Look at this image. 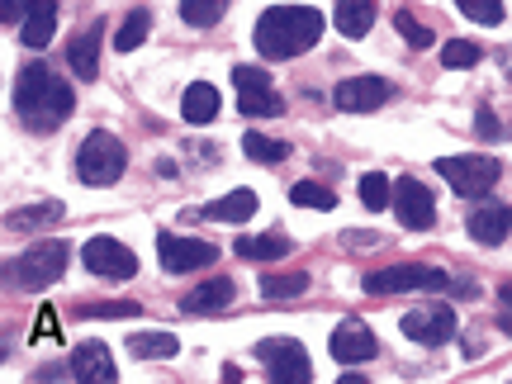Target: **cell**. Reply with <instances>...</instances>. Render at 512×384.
<instances>
[{
	"label": "cell",
	"mask_w": 512,
	"mask_h": 384,
	"mask_svg": "<svg viewBox=\"0 0 512 384\" xmlns=\"http://www.w3.org/2000/svg\"><path fill=\"white\" fill-rule=\"evenodd\" d=\"M76 110V95L72 86L53 72V67H24L15 81V114L19 124L29 128V133H53V128L67 124V114Z\"/></svg>",
	"instance_id": "obj_1"
},
{
	"label": "cell",
	"mask_w": 512,
	"mask_h": 384,
	"mask_svg": "<svg viewBox=\"0 0 512 384\" xmlns=\"http://www.w3.org/2000/svg\"><path fill=\"white\" fill-rule=\"evenodd\" d=\"M318 38H323V15L313 5H271L266 15L256 19V48L271 62L309 53Z\"/></svg>",
	"instance_id": "obj_2"
},
{
	"label": "cell",
	"mask_w": 512,
	"mask_h": 384,
	"mask_svg": "<svg viewBox=\"0 0 512 384\" xmlns=\"http://www.w3.org/2000/svg\"><path fill=\"white\" fill-rule=\"evenodd\" d=\"M124 166H128V152L114 133H105V128L86 133V143H81V152H76V176H81V181L86 185H114L119 176H124Z\"/></svg>",
	"instance_id": "obj_3"
},
{
	"label": "cell",
	"mask_w": 512,
	"mask_h": 384,
	"mask_svg": "<svg viewBox=\"0 0 512 384\" xmlns=\"http://www.w3.org/2000/svg\"><path fill=\"white\" fill-rule=\"evenodd\" d=\"M437 171H441V181L451 185L456 195H465V200H475V195H489V190L498 185V176H503L498 157H484V152L437 157Z\"/></svg>",
	"instance_id": "obj_4"
},
{
	"label": "cell",
	"mask_w": 512,
	"mask_h": 384,
	"mask_svg": "<svg viewBox=\"0 0 512 384\" xmlns=\"http://www.w3.org/2000/svg\"><path fill=\"white\" fill-rule=\"evenodd\" d=\"M256 361L266 366L275 384H309L313 380V366H309V351L299 347L294 337H266L256 342Z\"/></svg>",
	"instance_id": "obj_5"
},
{
	"label": "cell",
	"mask_w": 512,
	"mask_h": 384,
	"mask_svg": "<svg viewBox=\"0 0 512 384\" xmlns=\"http://www.w3.org/2000/svg\"><path fill=\"white\" fill-rule=\"evenodd\" d=\"M67 242H38V247H29V252L15 261V280L24 285V290H48L53 280H62V271H67Z\"/></svg>",
	"instance_id": "obj_6"
},
{
	"label": "cell",
	"mask_w": 512,
	"mask_h": 384,
	"mask_svg": "<svg viewBox=\"0 0 512 384\" xmlns=\"http://www.w3.org/2000/svg\"><path fill=\"white\" fill-rule=\"evenodd\" d=\"M451 280L441 266H384L366 275V294H403V290H446Z\"/></svg>",
	"instance_id": "obj_7"
},
{
	"label": "cell",
	"mask_w": 512,
	"mask_h": 384,
	"mask_svg": "<svg viewBox=\"0 0 512 384\" xmlns=\"http://www.w3.org/2000/svg\"><path fill=\"white\" fill-rule=\"evenodd\" d=\"M233 86H238V105L247 119H275V114L285 110V100L275 95L271 76L261 72V67H233Z\"/></svg>",
	"instance_id": "obj_8"
},
{
	"label": "cell",
	"mask_w": 512,
	"mask_h": 384,
	"mask_svg": "<svg viewBox=\"0 0 512 384\" xmlns=\"http://www.w3.org/2000/svg\"><path fill=\"white\" fill-rule=\"evenodd\" d=\"M81 261H86L91 275H105V280H133L138 275V256L119 238H91L81 247Z\"/></svg>",
	"instance_id": "obj_9"
},
{
	"label": "cell",
	"mask_w": 512,
	"mask_h": 384,
	"mask_svg": "<svg viewBox=\"0 0 512 384\" xmlns=\"http://www.w3.org/2000/svg\"><path fill=\"white\" fill-rule=\"evenodd\" d=\"M157 256L171 275H185V271H204L214 266V242H200V238H176V233H157Z\"/></svg>",
	"instance_id": "obj_10"
},
{
	"label": "cell",
	"mask_w": 512,
	"mask_h": 384,
	"mask_svg": "<svg viewBox=\"0 0 512 384\" xmlns=\"http://www.w3.org/2000/svg\"><path fill=\"white\" fill-rule=\"evenodd\" d=\"M403 337H413L422 347H441L456 337V313L446 304H422V309H408L403 313Z\"/></svg>",
	"instance_id": "obj_11"
},
{
	"label": "cell",
	"mask_w": 512,
	"mask_h": 384,
	"mask_svg": "<svg viewBox=\"0 0 512 384\" xmlns=\"http://www.w3.org/2000/svg\"><path fill=\"white\" fill-rule=\"evenodd\" d=\"M389 95H394V86H389L384 76H347V81H337L332 105L347 114H366V110H380Z\"/></svg>",
	"instance_id": "obj_12"
},
{
	"label": "cell",
	"mask_w": 512,
	"mask_h": 384,
	"mask_svg": "<svg viewBox=\"0 0 512 384\" xmlns=\"http://www.w3.org/2000/svg\"><path fill=\"white\" fill-rule=\"evenodd\" d=\"M394 214H399L403 228L422 233V228H432V219H437V200H432V190L422 181L403 176V181L394 185Z\"/></svg>",
	"instance_id": "obj_13"
},
{
	"label": "cell",
	"mask_w": 512,
	"mask_h": 384,
	"mask_svg": "<svg viewBox=\"0 0 512 384\" xmlns=\"http://www.w3.org/2000/svg\"><path fill=\"white\" fill-rule=\"evenodd\" d=\"M53 29H57V0H24V19H19L24 48H48Z\"/></svg>",
	"instance_id": "obj_14"
},
{
	"label": "cell",
	"mask_w": 512,
	"mask_h": 384,
	"mask_svg": "<svg viewBox=\"0 0 512 384\" xmlns=\"http://www.w3.org/2000/svg\"><path fill=\"white\" fill-rule=\"evenodd\" d=\"M332 356H337L342 366L370 361V356H375V332H370L366 323H356V318H347L342 328L332 332Z\"/></svg>",
	"instance_id": "obj_15"
},
{
	"label": "cell",
	"mask_w": 512,
	"mask_h": 384,
	"mask_svg": "<svg viewBox=\"0 0 512 384\" xmlns=\"http://www.w3.org/2000/svg\"><path fill=\"white\" fill-rule=\"evenodd\" d=\"M72 375L81 384H114V361H110V351L100 347V342H81V347L72 351Z\"/></svg>",
	"instance_id": "obj_16"
},
{
	"label": "cell",
	"mask_w": 512,
	"mask_h": 384,
	"mask_svg": "<svg viewBox=\"0 0 512 384\" xmlns=\"http://www.w3.org/2000/svg\"><path fill=\"white\" fill-rule=\"evenodd\" d=\"M465 228H470V238H475V242H484V247H498V242L512 233V209H508V204H479Z\"/></svg>",
	"instance_id": "obj_17"
},
{
	"label": "cell",
	"mask_w": 512,
	"mask_h": 384,
	"mask_svg": "<svg viewBox=\"0 0 512 384\" xmlns=\"http://www.w3.org/2000/svg\"><path fill=\"white\" fill-rule=\"evenodd\" d=\"M67 62H72V72L81 81H95L100 76V24H91L86 34H76L67 43Z\"/></svg>",
	"instance_id": "obj_18"
},
{
	"label": "cell",
	"mask_w": 512,
	"mask_h": 384,
	"mask_svg": "<svg viewBox=\"0 0 512 384\" xmlns=\"http://www.w3.org/2000/svg\"><path fill=\"white\" fill-rule=\"evenodd\" d=\"M233 294H238V290H233V280H223V275H219V280H204L200 290L185 294L181 309L185 313H219V309H228V304H233Z\"/></svg>",
	"instance_id": "obj_19"
},
{
	"label": "cell",
	"mask_w": 512,
	"mask_h": 384,
	"mask_svg": "<svg viewBox=\"0 0 512 384\" xmlns=\"http://www.w3.org/2000/svg\"><path fill=\"white\" fill-rule=\"evenodd\" d=\"M332 24L347 38H366L375 24V0H337L332 5Z\"/></svg>",
	"instance_id": "obj_20"
},
{
	"label": "cell",
	"mask_w": 512,
	"mask_h": 384,
	"mask_svg": "<svg viewBox=\"0 0 512 384\" xmlns=\"http://www.w3.org/2000/svg\"><path fill=\"white\" fill-rule=\"evenodd\" d=\"M219 91L209 86V81H195V86H185V100H181V114L190 124H214L219 119Z\"/></svg>",
	"instance_id": "obj_21"
},
{
	"label": "cell",
	"mask_w": 512,
	"mask_h": 384,
	"mask_svg": "<svg viewBox=\"0 0 512 384\" xmlns=\"http://www.w3.org/2000/svg\"><path fill=\"white\" fill-rule=\"evenodd\" d=\"M128 351H133L138 361H166V356L181 351V342H176V332H133V337H128Z\"/></svg>",
	"instance_id": "obj_22"
},
{
	"label": "cell",
	"mask_w": 512,
	"mask_h": 384,
	"mask_svg": "<svg viewBox=\"0 0 512 384\" xmlns=\"http://www.w3.org/2000/svg\"><path fill=\"white\" fill-rule=\"evenodd\" d=\"M256 214V195L252 190H233V195H223L204 209V219H219V223H247Z\"/></svg>",
	"instance_id": "obj_23"
},
{
	"label": "cell",
	"mask_w": 512,
	"mask_h": 384,
	"mask_svg": "<svg viewBox=\"0 0 512 384\" xmlns=\"http://www.w3.org/2000/svg\"><path fill=\"white\" fill-rule=\"evenodd\" d=\"M238 256H247V261H275V256H290V238H285V233L238 238Z\"/></svg>",
	"instance_id": "obj_24"
},
{
	"label": "cell",
	"mask_w": 512,
	"mask_h": 384,
	"mask_svg": "<svg viewBox=\"0 0 512 384\" xmlns=\"http://www.w3.org/2000/svg\"><path fill=\"white\" fill-rule=\"evenodd\" d=\"M309 290V275L304 271H266L261 275V294H266V299H294V294H304Z\"/></svg>",
	"instance_id": "obj_25"
},
{
	"label": "cell",
	"mask_w": 512,
	"mask_h": 384,
	"mask_svg": "<svg viewBox=\"0 0 512 384\" xmlns=\"http://www.w3.org/2000/svg\"><path fill=\"white\" fill-rule=\"evenodd\" d=\"M62 219V204L48 200V204H29V209H15L10 214V228H24V233H34V228H53Z\"/></svg>",
	"instance_id": "obj_26"
},
{
	"label": "cell",
	"mask_w": 512,
	"mask_h": 384,
	"mask_svg": "<svg viewBox=\"0 0 512 384\" xmlns=\"http://www.w3.org/2000/svg\"><path fill=\"white\" fill-rule=\"evenodd\" d=\"M242 152H247L252 162H266V166L290 157V147L280 143V138H266V133H247V138H242Z\"/></svg>",
	"instance_id": "obj_27"
},
{
	"label": "cell",
	"mask_w": 512,
	"mask_h": 384,
	"mask_svg": "<svg viewBox=\"0 0 512 384\" xmlns=\"http://www.w3.org/2000/svg\"><path fill=\"white\" fill-rule=\"evenodd\" d=\"M223 10H228V0H181V19H185V24H195V29L219 24Z\"/></svg>",
	"instance_id": "obj_28"
},
{
	"label": "cell",
	"mask_w": 512,
	"mask_h": 384,
	"mask_svg": "<svg viewBox=\"0 0 512 384\" xmlns=\"http://www.w3.org/2000/svg\"><path fill=\"white\" fill-rule=\"evenodd\" d=\"M147 29H152V15H147V10H133V15L119 24V34H114V48H119V53H133V48H138V43L147 38Z\"/></svg>",
	"instance_id": "obj_29"
},
{
	"label": "cell",
	"mask_w": 512,
	"mask_h": 384,
	"mask_svg": "<svg viewBox=\"0 0 512 384\" xmlns=\"http://www.w3.org/2000/svg\"><path fill=\"white\" fill-rule=\"evenodd\" d=\"M361 204H366V209H389V204H394V185H389V176H380V171L361 176Z\"/></svg>",
	"instance_id": "obj_30"
},
{
	"label": "cell",
	"mask_w": 512,
	"mask_h": 384,
	"mask_svg": "<svg viewBox=\"0 0 512 384\" xmlns=\"http://www.w3.org/2000/svg\"><path fill=\"white\" fill-rule=\"evenodd\" d=\"M290 200L299 204V209H332V204H337V195H332L328 185H318V181H299L290 190Z\"/></svg>",
	"instance_id": "obj_31"
},
{
	"label": "cell",
	"mask_w": 512,
	"mask_h": 384,
	"mask_svg": "<svg viewBox=\"0 0 512 384\" xmlns=\"http://www.w3.org/2000/svg\"><path fill=\"white\" fill-rule=\"evenodd\" d=\"M394 29H399V34L408 38L413 48H432V43H437V34H432V29H427L422 19L408 15V10H399V15H394Z\"/></svg>",
	"instance_id": "obj_32"
},
{
	"label": "cell",
	"mask_w": 512,
	"mask_h": 384,
	"mask_svg": "<svg viewBox=\"0 0 512 384\" xmlns=\"http://www.w3.org/2000/svg\"><path fill=\"white\" fill-rule=\"evenodd\" d=\"M479 62V43H465V38H451L446 48H441V67H475Z\"/></svg>",
	"instance_id": "obj_33"
},
{
	"label": "cell",
	"mask_w": 512,
	"mask_h": 384,
	"mask_svg": "<svg viewBox=\"0 0 512 384\" xmlns=\"http://www.w3.org/2000/svg\"><path fill=\"white\" fill-rule=\"evenodd\" d=\"M460 15L475 24H503V0H456Z\"/></svg>",
	"instance_id": "obj_34"
},
{
	"label": "cell",
	"mask_w": 512,
	"mask_h": 384,
	"mask_svg": "<svg viewBox=\"0 0 512 384\" xmlns=\"http://www.w3.org/2000/svg\"><path fill=\"white\" fill-rule=\"evenodd\" d=\"M138 304H128V299H114V304H86L81 318H133Z\"/></svg>",
	"instance_id": "obj_35"
},
{
	"label": "cell",
	"mask_w": 512,
	"mask_h": 384,
	"mask_svg": "<svg viewBox=\"0 0 512 384\" xmlns=\"http://www.w3.org/2000/svg\"><path fill=\"white\" fill-rule=\"evenodd\" d=\"M479 133L484 138H503V124L494 119V110H479Z\"/></svg>",
	"instance_id": "obj_36"
},
{
	"label": "cell",
	"mask_w": 512,
	"mask_h": 384,
	"mask_svg": "<svg viewBox=\"0 0 512 384\" xmlns=\"http://www.w3.org/2000/svg\"><path fill=\"white\" fill-rule=\"evenodd\" d=\"M498 294H503V304H508V309H512V280H508V285H503V290H498Z\"/></svg>",
	"instance_id": "obj_37"
}]
</instances>
